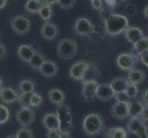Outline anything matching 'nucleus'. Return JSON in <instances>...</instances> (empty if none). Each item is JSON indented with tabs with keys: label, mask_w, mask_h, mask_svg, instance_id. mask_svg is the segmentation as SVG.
<instances>
[{
	"label": "nucleus",
	"mask_w": 148,
	"mask_h": 138,
	"mask_svg": "<svg viewBox=\"0 0 148 138\" xmlns=\"http://www.w3.org/2000/svg\"><path fill=\"white\" fill-rule=\"evenodd\" d=\"M53 7L48 6V5L44 4L43 7L40 8V10L39 11L38 15L40 16V18L42 19V20L45 21H49V20L52 19L53 17Z\"/></svg>",
	"instance_id": "obj_29"
},
{
	"label": "nucleus",
	"mask_w": 148,
	"mask_h": 138,
	"mask_svg": "<svg viewBox=\"0 0 148 138\" xmlns=\"http://www.w3.org/2000/svg\"><path fill=\"white\" fill-rule=\"evenodd\" d=\"M7 58V48L5 44L0 43V60H5Z\"/></svg>",
	"instance_id": "obj_41"
},
{
	"label": "nucleus",
	"mask_w": 148,
	"mask_h": 138,
	"mask_svg": "<svg viewBox=\"0 0 148 138\" xmlns=\"http://www.w3.org/2000/svg\"><path fill=\"white\" fill-rule=\"evenodd\" d=\"M90 4L96 10H100L103 8V0H90Z\"/></svg>",
	"instance_id": "obj_39"
},
{
	"label": "nucleus",
	"mask_w": 148,
	"mask_h": 138,
	"mask_svg": "<svg viewBox=\"0 0 148 138\" xmlns=\"http://www.w3.org/2000/svg\"><path fill=\"white\" fill-rule=\"evenodd\" d=\"M146 52H148V37L144 36L139 42H137L136 43L134 44L132 54H134L138 58L143 54H145Z\"/></svg>",
	"instance_id": "obj_24"
},
{
	"label": "nucleus",
	"mask_w": 148,
	"mask_h": 138,
	"mask_svg": "<svg viewBox=\"0 0 148 138\" xmlns=\"http://www.w3.org/2000/svg\"><path fill=\"white\" fill-rule=\"evenodd\" d=\"M104 138H128V132L123 127H110L104 132Z\"/></svg>",
	"instance_id": "obj_21"
},
{
	"label": "nucleus",
	"mask_w": 148,
	"mask_h": 138,
	"mask_svg": "<svg viewBox=\"0 0 148 138\" xmlns=\"http://www.w3.org/2000/svg\"><path fill=\"white\" fill-rule=\"evenodd\" d=\"M142 102L145 106H148V89L142 93Z\"/></svg>",
	"instance_id": "obj_44"
},
{
	"label": "nucleus",
	"mask_w": 148,
	"mask_h": 138,
	"mask_svg": "<svg viewBox=\"0 0 148 138\" xmlns=\"http://www.w3.org/2000/svg\"><path fill=\"white\" fill-rule=\"evenodd\" d=\"M40 35L46 41H53L59 35V29L53 22L45 21L40 27Z\"/></svg>",
	"instance_id": "obj_11"
},
{
	"label": "nucleus",
	"mask_w": 148,
	"mask_h": 138,
	"mask_svg": "<svg viewBox=\"0 0 148 138\" xmlns=\"http://www.w3.org/2000/svg\"><path fill=\"white\" fill-rule=\"evenodd\" d=\"M8 0H0V9H2L5 8V6L7 5Z\"/></svg>",
	"instance_id": "obj_48"
},
{
	"label": "nucleus",
	"mask_w": 148,
	"mask_h": 138,
	"mask_svg": "<svg viewBox=\"0 0 148 138\" xmlns=\"http://www.w3.org/2000/svg\"><path fill=\"white\" fill-rule=\"evenodd\" d=\"M147 30H148V27H147Z\"/></svg>",
	"instance_id": "obj_54"
},
{
	"label": "nucleus",
	"mask_w": 148,
	"mask_h": 138,
	"mask_svg": "<svg viewBox=\"0 0 148 138\" xmlns=\"http://www.w3.org/2000/svg\"><path fill=\"white\" fill-rule=\"evenodd\" d=\"M139 59H140L142 64H144L145 66H147V67H148V52L143 54L139 57Z\"/></svg>",
	"instance_id": "obj_43"
},
{
	"label": "nucleus",
	"mask_w": 148,
	"mask_h": 138,
	"mask_svg": "<svg viewBox=\"0 0 148 138\" xmlns=\"http://www.w3.org/2000/svg\"><path fill=\"white\" fill-rule=\"evenodd\" d=\"M120 1H126V0H120Z\"/></svg>",
	"instance_id": "obj_53"
},
{
	"label": "nucleus",
	"mask_w": 148,
	"mask_h": 138,
	"mask_svg": "<svg viewBox=\"0 0 148 138\" xmlns=\"http://www.w3.org/2000/svg\"><path fill=\"white\" fill-rule=\"evenodd\" d=\"M19 93L12 87H3L0 90V100L6 104H13L18 101Z\"/></svg>",
	"instance_id": "obj_14"
},
{
	"label": "nucleus",
	"mask_w": 148,
	"mask_h": 138,
	"mask_svg": "<svg viewBox=\"0 0 148 138\" xmlns=\"http://www.w3.org/2000/svg\"><path fill=\"white\" fill-rule=\"evenodd\" d=\"M42 102V97L37 92H33L30 97V107L32 108H37Z\"/></svg>",
	"instance_id": "obj_35"
},
{
	"label": "nucleus",
	"mask_w": 148,
	"mask_h": 138,
	"mask_svg": "<svg viewBox=\"0 0 148 138\" xmlns=\"http://www.w3.org/2000/svg\"><path fill=\"white\" fill-rule=\"evenodd\" d=\"M75 129V126L73 122H63L60 124L59 126V132L62 135H71Z\"/></svg>",
	"instance_id": "obj_33"
},
{
	"label": "nucleus",
	"mask_w": 148,
	"mask_h": 138,
	"mask_svg": "<svg viewBox=\"0 0 148 138\" xmlns=\"http://www.w3.org/2000/svg\"><path fill=\"white\" fill-rule=\"evenodd\" d=\"M140 118L145 122H148V106H145V109L143 111Z\"/></svg>",
	"instance_id": "obj_42"
},
{
	"label": "nucleus",
	"mask_w": 148,
	"mask_h": 138,
	"mask_svg": "<svg viewBox=\"0 0 148 138\" xmlns=\"http://www.w3.org/2000/svg\"><path fill=\"white\" fill-rule=\"evenodd\" d=\"M115 91L111 88L110 84L108 83H101L99 85L97 89L96 98L101 101H108L115 97Z\"/></svg>",
	"instance_id": "obj_13"
},
{
	"label": "nucleus",
	"mask_w": 148,
	"mask_h": 138,
	"mask_svg": "<svg viewBox=\"0 0 148 138\" xmlns=\"http://www.w3.org/2000/svg\"><path fill=\"white\" fill-rule=\"evenodd\" d=\"M32 93H19L18 102L21 108H32L30 107V97Z\"/></svg>",
	"instance_id": "obj_30"
},
{
	"label": "nucleus",
	"mask_w": 148,
	"mask_h": 138,
	"mask_svg": "<svg viewBox=\"0 0 148 138\" xmlns=\"http://www.w3.org/2000/svg\"><path fill=\"white\" fill-rule=\"evenodd\" d=\"M136 62H137V57L132 53L131 54L122 53L118 55L116 60L117 66L125 71H130L131 69L134 68Z\"/></svg>",
	"instance_id": "obj_10"
},
{
	"label": "nucleus",
	"mask_w": 148,
	"mask_h": 138,
	"mask_svg": "<svg viewBox=\"0 0 148 138\" xmlns=\"http://www.w3.org/2000/svg\"><path fill=\"white\" fill-rule=\"evenodd\" d=\"M42 122L44 128L48 131H54V130L59 131L60 121L55 112H49V113L45 114L42 120Z\"/></svg>",
	"instance_id": "obj_16"
},
{
	"label": "nucleus",
	"mask_w": 148,
	"mask_h": 138,
	"mask_svg": "<svg viewBox=\"0 0 148 138\" xmlns=\"http://www.w3.org/2000/svg\"><path fill=\"white\" fill-rule=\"evenodd\" d=\"M18 88L20 93H33L35 90V83L30 78H24L19 82Z\"/></svg>",
	"instance_id": "obj_27"
},
{
	"label": "nucleus",
	"mask_w": 148,
	"mask_h": 138,
	"mask_svg": "<svg viewBox=\"0 0 148 138\" xmlns=\"http://www.w3.org/2000/svg\"><path fill=\"white\" fill-rule=\"evenodd\" d=\"M3 89V80L1 78V76H0V90Z\"/></svg>",
	"instance_id": "obj_50"
},
{
	"label": "nucleus",
	"mask_w": 148,
	"mask_h": 138,
	"mask_svg": "<svg viewBox=\"0 0 148 138\" xmlns=\"http://www.w3.org/2000/svg\"><path fill=\"white\" fill-rule=\"evenodd\" d=\"M62 138H73L71 135H62Z\"/></svg>",
	"instance_id": "obj_49"
},
{
	"label": "nucleus",
	"mask_w": 148,
	"mask_h": 138,
	"mask_svg": "<svg viewBox=\"0 0 148 138\" xmlns=\"http://www.w3.org/2000/svg\"><path fill=\"white\" fill-rule=\"evenodd\" d=\"M89 64L86 61H78L75 63L69 70L70 78L75 81H83L86 78V72L89 69Z\"/></svg>",
	"instance_id": "obj_6"
},
{
	"label": "nucleus",
	"mask_w": 148,
	"mask_h": 138,
	"mask_svg": "<svg viewBox=\"0 0 148 138\" xmlns=\"http://www.w3.org/2000/svg\"><path fill=\"white\" fill-rule=\"evenodd\" d=\"M125 91H126V93L129 95L130 98L132 100H134V98H136L137 95H138L139 89H138V87H137V85L132 84V83H129L128 86H127Z\"/></svg>",
	"instance_id": "obj_34"
},
{
	"label": "nucleus",
	"mask_w": 148,
	"mask_h": 138,
	"mask_svg": "<svg viewBox=\"0 0 148 138\" xmlns=\"http://www.w3.org/2000/svg\"><path fill=\"white\" fill-rule=\"evenodd\" d=\"M7 138H17V135H16V134H12V135H8Z\"/></svg>",
	"instance_id": "obj_51"
},
{
	"label": "nucleus",
	"mask_w": 148,
	"mask_h": 138,
	"mask_svg": "<svg viewBox=\"0 0 148 138\" xmlns=\"http://www.w3.org/2000/svg\"><path fill=\"white\" fill-rule=\"evenodd\" d=\"M83 130L86 135L95 136L100 135L105 130V122L99 113H89L83 120Z\"/></svg>",
	"instance_id": "obj_2"
},
{
	"label": "nucleus",
	"mask_w": 148,
	"mask_h": 138,
	"mask_svg": "<svg viewBox=\"0 0 148 138\" xmlns=\"http://www.w3.org/2000/svg\"><path fill=\"white\" fill-rule=\"evenodd\" d=\"M48 99L53 104L59 106L61 104H64V101L65 100V95L59 89H51L48 92Z\"/></svg>",
	"instance_id": "obj_23"
},
{
	"label": "nucleus",
	"mask_w": 148,
	"mask_h": 138,
	"mask_svg": "<svg viewBox=\"0 0 148 138\" xmlns=\"http://www.w3.org/2000/svg\"><path fill=\"white\" fill-rule=\"evenodd\" d=\"M110 84L111 86V88L115 91V93H119V92L126 90V88L128 86L129 82L124 76H116V78H114L111 80V82Z\"/></svg>",
	"instance_id": "obj_25"
},
{
	"label": "nucleus",
	"mask_w": 148,
	"mask_h": 138,
	"mask_svg": "<svg viewBox=\"0 0 148 138\" xmlns=\"http://www.w3.org/2000/svg\"><path fill=\"white\" fill-rule=\"evenodd\" d=\"M10 26L15 33L23 36V35L29 33L30 28H32V22L27 17L23 16V15H18V16L11 18Z\"/></svg>",
	"instance_id": "obj_4"
},
{
	"label": "nucleus",
	"mask_w": 148,
	"mask_h": 138,
	"mask_svg": "<svg viewBox=\"0 0 148 138\" xmlns=\"http://www.w3.org/2000/svg\"><path fill=\"white\" fill-rule=\"evenodd\" d=\"M35 53H36V50L30 44H21L17 49L18 57L19 58V60H21L22 62L25 63H29V61L32 59Z\"/></svg>",
	"instance_id": "obj_17"
},
{
	"label": "nucleus",
	"mask_w": 148,
	"mask_h": 138,
	"mask_svg": "<svg viewBox=\"0 0 148 138\" xmlns=\"http://www.w3.org/2000/svg\"><path fill=\"white\" fill-rule=\"evenodd\" d=\"M126 11L128 14L130 15H132V14H134L135 11H136V8L134 6V5H128L126 8Z\"/></svg>",
	"instance_id": "obj_45"
},
{
	"label": "nucleus",
	"mask_w": 148,
	"mask_h": 138,
	"mask_svg": "<svg viewBox=\"0 0 148 138\" xmlns=\"http://www.w3.org/2000/svg\"><path fill=\"white\" fill-rule=\"evenodd\" d=\"M111 115L117 120H125L129 118V104L116 101L110 109Z\"/></svg>",
	"instance_id": "obj_12"
},
{
	"label": "nucleus",
	"mask_w": 148,
	"mask_h": 138,
	"mask_svg": "<svg viewBox=\"0 0 148 138\" xmlns=\"http://www.w3.org/2000/svg\"><path fill=\"white\" fill-rule=\"evenodd\" d=\"M145 128V122L141 118H129V121L127 122V131L139 138H146Z\"/></svg>",
	"instance_id": "obj_7"
},
{
	"label": "nucleus",
	"mask_w": 148,
	"mask_h": 138,
	"mask_svg": "<svg viewBox=\"0 0 148 138\" xmlns=\"http://www.w3.org/2000/svg\"><path fill=\"white\" fill-rule=\"evenodd\" d=\"M114 98L116 101L122 102V103H127V104H129L132 100L129 97V95L126 93V91H121V92H119V93H116Z\"/></svg>",
	"instance_id": "obj_36"
},
{
	"label": "nucleus",
	"mask_w": 148,
	"mask_h": 138,
	"mask_svg": "<svg viewBox=\"0 0 148 138\" xmlns=\"http://www.w3.org/2000/svg\"><path fill=\"white\" fill-rule=\"evenodd\" d=\"M75 32L80 36H88L94 32L95 27L86 18H78L74 25Z\"/></svg>",
	"instance_id": "obj_8"
},
{
	"label": "nucleus",
	"mask_w": 148,
	"mask_h": 138,
	"mask_svg": "<svg viewBox=\"0 0 148 138\" xmlns=\"http://www.w3.org/2000/svg\"><path fill=\"white\" fill-rule=\"evenodd\" d=\"M16 120L22 127H29L35 121V111L32 108H21L16 113Z\"/></svg>",
	"instance_id": "obj_9"
},
{
	"label": "nucleus",
	"mask_w": 148,
	"mask_h": 138,
	"mask_svg": "<svg viewBox=\"0 0 148 138\" xmlns=\"http://www.w3.org/2000/svg\"><path fill=\"white\" fill-rule=\"evenodd\" d=\"M144 109L145 105L142 101L132 100L129 103V118H140Z\"/></svg>",
	"instance_id": "obj_22"
},
{
	"label": "nucleus",
	"mask_w": 148,
	"mask_h": 138,
	"mask_svg": "<svg viewBox=\"0 0 148 138\" xmlns=\"http://www.w3.org/2000/svg\"><path fill=\"white\" fill-rule=\"evenodd\" d=\"M76 3V0H57L58 6L63 9L72 8Z\"/></svg>",
	"instance_id": "obj_37"
},
{
	"label": "nucleus",
	"mask_w": 148,
	"mask_h": 138,
	"mask_svg": "<svg viewBox=\"0 0 148 138\" xmlns=\"http://www.w3.org/2000/svg\"><path fill=\"white\" fill-rule=\"evenodd\" d=\"M78 46L75 40L64 38L57 44V54L62 59H71L77 53Z\"/></svg>",
	"instance_id": "obj_3"
},
{
	"label": "nucleus",
	"mask_w": 148,
	"mask_h": 138,
	"mask_svg": "<svg viewBox=\"0 0 148 138\" xmlns=\"http://www.w3.org/2000/svg\"><path fill=\"white\" fill-rule=\"evenodd\" d=\"M40 74L46 78H52L58 73V65L55 62L51 60H46L39 69Z\"/></svg>",
	"instance_id": "obj_15"
},
{
	"label": "nucleus",
	"mask_w": 148,
	"mask_h": 138,
	"mask_svg": "<svg viewBox=\"0 0 148 138\" xmlns=\"http://www.w3.org/2000/svg\"><path fill=\"white\" fill-rule=\"evenodd\" d=\"M129 27V19L123 15L112 13L104 21L105 32L110 36H117L124 32Z\"/></svg>",
	"instance_id": "obj_1"
},
{
	"label": "nucleus",
	"mask_w": 148,
	"mask_h": 138,
	"mask_svg": "<svg viewBox=\"0 0 148 138\" xmlns=\"http://www.w3.org/2000/svg\"><path fill=\"white\" fill-rule=\"evenodd\" d=\"M47 138H62V134L58 131V130H54V131H48Z\"/></svg>",
	"instance_id": "obj_40"
},
{
	"label": "nucleus",
	"mask_w": 148,
	"mask_h": 138,
	"mask_svg": "<svg viewBox=\"0 0 148 138\" xmlns=\"http://www.w3.org/2000/svg\"><path fill=\"white\" fill-rule=\"evenodd\" d=\"M43 5L42 0H27L24 4V9L29 14H36L39 13Z\"/></svg>",
	"instance_id": "obj_26"
},
{
	"label": "nucleus",
	"mask_w": 148,
	"mask_h": 138,
	"mask_svg": "<svg viewBox=\"0 0 148 138\" xmlns=\"http://www.w3.org/2000/svg\"><path fill=\"white\" fill-rule=\"evenodd\" d=\"M99 83L96 79H85L82 81V98L86 102L93 101L96 98Z\"/></svg>",
	"instance_id": "obj_5"
},
{
	"label": "nucleus",
	"mask_w": 148,
	"mask_h": 138,
	"mask_svg": "<svg viewBox=\"0 0 148 138\" xmlns=\"http://www.w3.org/2000/svg\"><path fill=\"white\" fill-rule=\"evenodd\" d=\"M17 138H34V133L28 127H21L16 132Z\"/></svg>",
	"instance_id": "obj_31"
},
{
	"label": "nucleus",
	"mask_w": 148,
	"mask_h": 138,
	"mask_svg": "<svg viewBox=\"0 0 148 138\" xmlns=\"http://www.w3.org/2000/svg\"><path fill=\"white\" fill-rule=\"evenodd\" d=\"M143 14H144L145 18L148 19V5H146V7L144 8V11H143Z\"/></svg>",
	"instance_id": "obj_47"
},
{
	"label": "nucleus",
	"mask_w": 148,
	"mask_h": 138,
	"mask_svg": "<svg viewBox=\"0 0 148 138\" xmlns=\"http://www.w3.org/2000/svg\"><path fill=\"white\" fill-rule=\"evenodd\" d=\"M42 1H43L44 4H46V5L51 6V7H53V5L57 4V0H42Z\"/></svg>",
	"instance_id": "obj_46"
},
{
	"label": "nucleus",
	"mask_w": 148,
	"mask_h": 138,
	"mask_svg": "<svg viewBox=\"0 0 148 138\" xmlns=\"http://www.w3.org/2000/svg\"><path fill=\"white\" fill-rule=\"evenodd\" d=\"M10 118V111L7 106L0 104V124H4Z\"/></svg>",
	"instance_id": "obj_32"
},
{
	"label": "nucleus",
	"mask_w": 148,
	"mask_h": 138,
	"mask_svg": "<svg viewBox=\"0 0 148 138\" xmlns=\"http://www.w3.org/2000/svg\"><path fill=\"white\" fill-rule=\"evenodd\" d=\"M46 61L45 57L43 56V54L42 53L36 52L34 54V55L32 57L29 61V66L34 70H39L40 68V66L43 65V63Z\"/></svg>",
	"instance_id": "obj_28"
},
{
	"label": "nucleus",
	"mask_w": 148,
	"mask_h": 138,
	"mask_svg": "<svg viewBox=\"0 0 148 138\" xmlns=\"http://www.w3.org/2000/svg\"><path fill=\"white\" fill-rule=\"evenodd\" d=\"M145 136L146 138H148V125H146V128H145Z\"/></svg>",
	"instance_id": "obj_52"
},
{
	"label": "nucleus",
	"mask_w": 148,
	"mask_h": 138,
	"mask_svg": "<svg viewBox=\"0 0 148 138\" xmlns=\"http://www.w3.org/2000/svg\"><path fill=\"white\" fill-rule=\"evenodd\" d=\"M145 73L143 70L140 69H136V68H132L131 69L128 74H127V80H128L129 83H132L135 85H139L143 83L145 79Z\"/></svg>",
	"instance_id": "obj_20"
},
{
	"label": "nucleus",
	"mask_w": 148,
	"mask_h": 138,
	"mask_svg": "<svg viewBox=\"0 0 148 138\" xmlns=\"http://www.w3.org/2000/svg\"><path fill=\"white\" fill-rule=\"evenodd\" d=\"M55 113L60 121V124H63V122H73L72 112H71L69 106H67L66 104L59 105L57 109H56Z\"/></svg>",
	"instance_id": "obj_18"
},
{
	"label": "nucleus",
	"mask_w": 148,
	"mask_h": 138,
	"mask_svg": "<svg viewBox=\"0 0 148 138\" xmlns=\"http://www.w3.org/2000/svg\"><path fill=\"white\" fill-rule=\"evenodd\" d=\"M124 34H125L126 40L132 44L139 42V41L144 37V32H143V30L140 28L134 27V26L127 28V30L124 32Z\"/></svg>",
	"instance_id": "obj_19"
},
{
	"label": "nucleus",
	"mask_w": 148,
	"mask_h": 138,
	"mask_svg": "<svg viewBox=\"0 0 148 138\" xmlns=\"http://www.w3.org/2000/svg\"><path fill=\"white\" fill-rule=\"evenodd\" d=\"M111 14H112V12L109 8H102L99 10V17L102 20H103V21H105V20L108 19Z\"/></svg>",
	"instance_id": "obj_38"
}]
</instances>
